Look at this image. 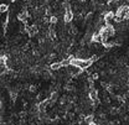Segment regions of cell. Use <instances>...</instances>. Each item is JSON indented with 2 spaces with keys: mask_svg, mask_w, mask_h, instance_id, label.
Returning <instances> with one entry per match:
<instances>
[{
  "mask_svg": "<svg viewBox=\"0 0 129 125\" xmlns=\"http://www.w3.org/2000/svg\"><path fill=\"white\" fill-rule=\"evenodd\" d=\"M5 71H6V67H5L3 63H1V64H0V74H1V73H4Z\"/></svg>",
  "mask_w": 129,
  "mask_h": 125,
  "instance_id": "6",
  "label": "cell"
},
{
  "mask_svg": "<svg viewBox=\"0 0 129 125\" xmlns=\"http://www.w3.org/2000/svg\"><path fill=\"white\" fill-rule=\"evenodd\" d=\"M6 10H8V5H5V4H0V14L5 13Z\"/></svg>",
  "mask_w": 129,
  "mask_h": 125,
  "instance_id": "4",
  "label": "cell"
},
{
  "mask_svg": "<svg viewBox=\"0 0 129 125\" xmlns=\"http://www.w3.org/2000/svg\"><path fill=\"white\" fill-rule=\"evenodd\" d=\"M92 40L94 41V42H103V38H102V36H101V33H96L93 37H92Z\"/></svg>",
  "mask_w": 129,
  "mask_h": 125,
  "instance_id": "2",
  "label": "cell"
},
{
  "mask_svg": "<svg viewBox=\"0 0 129 125\" xmlns=\"http://www.w3.org/2000/svg\"><path fill=\"white\" fill-rule=\"evenodd\" d=\"M91 60H78V58H71V63L75 66V67H77V68H80V69H83V68H87V67H89L91 66Z\"/></svg>",
  "mask_w": 129,
  "mask_h": 125,
  "instance_id": "1",
  "label": "cell"
},
{
  "mask_svg": "<svg viewBox=\"0 0 129 125\" xmlns=\"http://www.w3.org/2000/svg\"><path fill=\"white\" fill-rule=\"evenodd\" d=\"M71 19H72V14H71L70 11H67V14H66V16H64V21L68 22V21H71Z\"/></svg>",
  "mask_w": 129,
  "mask_h": 125,
  "instance_id": "5",
  "label": "cell"
},
{
  "mask_svg": "<svg viewBox=\"0 0 129 125\" xmlns=\"http://www.w3.org/2000/svg\"><path fill=\"white\" fill-rule=\"evenodd\" d=\"M61 67H63L61 62H58V63H53V64L51 66V68H52V69H60Z\"/></svg>",
  "mask_w": 129,
  "mask_h": 125,
  "instance_id": "3",
  "label": "cell"
},
{
  "mask_svg": "<svg viewBox=\"0 0 129 125\" xmlns=\"http://www.w3.org/2000/svg\"><path fill=\"white\" fill-rule=\"evenodd\" d=\"M89 125H96L94 123H89Z\"/></svg>",
  "mask_w": 129,
  "mask_h": 125,
  "instance_id": "7",
  "label": "cell"
}]
</instances>
